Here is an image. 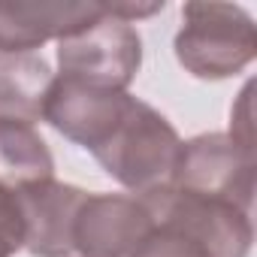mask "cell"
I'll use <instances>...</instances> for the list:
<instances>
[{
    "instance_id": "cell-1",
    "label": "cell",
    "mask_w": 257,
    "mask_h": 257,
    "mask_svg": "<svg viewBox=\"0 0 257 257\" xmlns=\"http://www.w3.org/2000/svg\"><path fill=\"white\" fill-rule=\"evenodd\" d=\"M149 215L134 257H245L254 239L251 212L233 203L158 185L140 194Z\"/></svg>"
},
{
    "instance_id": "cell-2",
    "label": "cell",
    "mask_w": 257,
    "mask_h": 257,
    "mask_svg": "<svg viewBox=\"0 0 257 257\" xmlns=\"http://www.w3.org/2000/svg\"><path fill=\"white\" fill-rule=\"evenodd\" d=\"M179 152L182 140L173 131V124L134 97L112 137L91 155L124 188L146 194L173 179Z\"/></svg>"
},
{
    "instance_id": "cell-3",
    "label": "cell",
    "mask_w": 257,
    "mask_h": 257,
    "mask_svg": "<svg viewBox=\"0 0 257 257\" xmlns=\"http://www.w3.org/2000/svg\"><path fill=\"white\" fill-rule=\"evenodd\" d=\"M182 19L185 25L176 37V55L194 76L227 79L251 64L257 52V31L242 7L188 4Z\"/></svg>"
},
{
    "instance_id": "cell-4",
    "label": "cell",
    "mask_w": 257,
    "mask_h": 257,
    "mask_svg": "<svg viewBox=\"0 0 257 257\" xmlns=\"http://www.w3.org/2000/svg\"><path fill=\"white\" fill-rule=\"evenodd\" d=\"M140 61H143L140 34L127 22L109 16L106 4L100 19H94L91 25L73 31L58 43L61 76L100 85V88L124 91L137 76Z\"/></svg>"
},
{
    "instance_id": "cell-5",
    "label": "cell",
    "mask_w": 257,
    "mask_h": 257,
    "mask_svg": "<svg viewBox=\"0 0 257 257\" xmlns=\"http://www.w3.org/2000/svg\"><path fill=\"white\" fill-rule=\"evenodd\" d=\"M170 185H179L185 191L215 197L239 206L242 212H251L254 152L242 149L236 140L224 134L197 137L191 143H182Z\"/></svg>"
},
{
    "instance_id": "cell-6",
    "label": "cell",
    "mask_w": 257,
    "mask_h": 257,
    "mask_svg": "<svg viewBox=\"0 0 257 257\" xmlns=\"http://www.w3.org/2000/svg\"><path fill=\"white\" fill-rule=\"evenodd\" d=\"M131 100L134 97L127 91L100 88V85H88L70 76H58L49 88L43 118L67 140L94 152L112 137Z\"/></svg>"
},
{
    "instance_id": "cell-7",
    "label": "cell",
    "mask_w": 257,
    "mask_h": 257,
    "mask_svg": "<svg viewBox=\"0 0 257 257\" xmlns=\"http://www.w3.org/2000/svg\"><path fill=\"white\" fill-rule=\"evenodd\" d=\"M149 215L140 197L88 194L73 227L79 257H134Z\"/></svg>"
},
{
    "instance_id": "cell-8",
    "label": "cell",
    "mask_w": 257,
    "mask_h": 257,
    "mask_svg": "<svg viewBox=\"0 0 257 257\" xmlns=\"http://www.w3.org/2000/svg\"><path fill=\"white\" fill-rule=\"evenodd\" d=\"M25 212V248L37 257H79L73 245L76 215L85 203V191L61 182H37L16 191Z\"/></svg>"
},
{
    "instance_id": "cell-9",
    "label": "cell",
    "mask_w": 257,
    "mask_h": 257,
    "mask_svg": "<svg viewBox=\"0 0 257 257\" xmlns=\"http://www.w3.org/2000/svg\"><path fill=\"white\" fill-rule=\"evenodd\" d=\"M103 16V4H0V55H31Z\"/></svg>"
},
{
    "instance_id": "cell-10",
    "label": "cell",
    "mask_w": 257,
    "mask_h": 257,
    "mask_svg": "<svg viewBox=\"0 0 257 257\" xmlns=\"http://www.w3.org/2000/svg\"><path fill=\"white\" fill-rule=\"evenodd\" d=\"M55 76L43 58L0 55V118L34 124L46 115V100Z\"/></svg>"
},
{
    "instance_id": "cell-11",
    "label": "cell",
    "mask_w": 257,
    "mask_h": 257,
    "mask_svg": "<svg viewBox=\"0 0 257 257\" xmlns=\"http://www.w3.org/2000/svg\"><path fill=\"white\" fill-rule=\"evenodd\" d=\"M52 173V155L34 124L0 118V185L19 191L37 182H49Z\"/></svg>"
},
{
    "instance_id": "cell-12",
    "label": "cell",
    "mask_w": 257,
    "mask_h": 257,
    "mask_svg": "<svg viewBox=\"0 0 257 257\" xmlns=\"http://www.w3.org/2000/svg\"><path fill=\"white\" fill-rule=\"evenodd\" d=\"M25 212L16 191L0 185V257H10L25 248Z\"/></svg>"
}]
</instances>
